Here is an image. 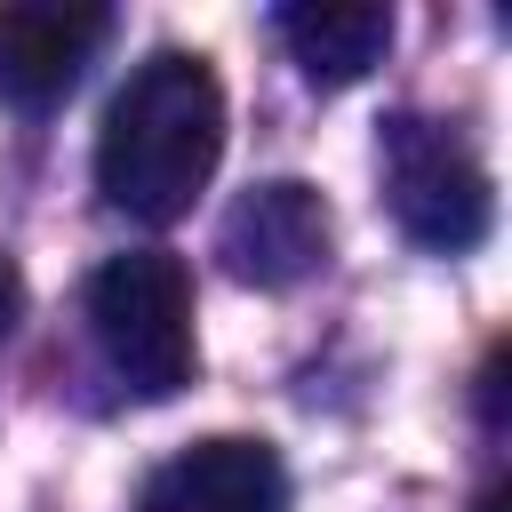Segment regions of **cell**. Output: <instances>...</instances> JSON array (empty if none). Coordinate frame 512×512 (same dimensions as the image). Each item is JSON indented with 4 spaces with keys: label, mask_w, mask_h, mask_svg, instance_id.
Wrapping results in <instances>:
<instances>
[{
    "label": "cell",
    "mask_w": 512,
    "mask_h": 512,
    "mask_svg": "<svg viewBox=\"0 0 512 512\" xmlns=\"http://www.w3.org/2000/svg\"><path fill=\"white\" fill-rule=\"evenodd\" d=\"M384 192H392L400 232L416 248H432V256H464L496 224L488 168L440 120H424V112H392L384 120Z\"/></svg>",
    "instance_id": "obj_3"
},
{
    "label": "cell",
    "mask_w": 512,
    "mask_h": 512,
    "mask_svg": "<svg viewBox=\"0 0 512 512\" xmlns=\"http://www.w3.org/2000/svg\"><path fill=\"white\" fill-rule=\"evenodd\" d=\"M328 200L296 176H272V184H248L232 208H224V232H216V256L232 264V280L248 288H296L328 264Z\"/></svg>",
    "instance_id": "obj_4"
},
{
    "label": "cell",
    "mask_w": 512,
    "mask_h": 512,
    "mask_svg": "<svg viewBox=\"0 0 512 512\" xmlns=\"http://www.w3.org/2000/svg\"><path fill=\"white\" fill-rule=\"evenodd\" d=\"M480 512H504V496H488V504H480Z\"/></svg>",
    "instance_id": "obj_9"
},
{
    "label": "cell",
    "mask_w": 512,
    "mask_h": 512,
    "mask_svg": "<svg viewBox=\"0 0 512 512\" xmlns=\"http://www.w3.org/2000/svg\"><path fill=\"white\" fill-rule=\"evenodd\" d=\"M224 160V80L192 48H160L128 72L96 128V192L136 224H176Z\"/></svg>",
    "instance_id": "obj_1"
},
{
    "label": "cell",
    "mask_w": 512,
    "mask_h": 512,
    "mask_svg": "<svg viewBox=\"0 0 512 512\" xmlns=\"http://www.w3.org/2000/svg\"><path fill=\"white\" fill-rule=\"evenodd\" d=\"M280 504H288V472L272 440H240V432L192 440L144 480V512H280Z\"/></svg>",
    "instance_id": "obj_6"
},
{
    "label": "cell",
    "mask_w": 512,
    "mask_h": 512,
    "mask_svg": "<svg viewBox=\"0 0 512 512\" xmlns=\"http://www.w3.org/2000/svg\"><path fill=\"white\" fill-rule=\"evenodd\" d=\"M104 40H112L104 8H72V0L0 8V104L48 112L56 96H72V80L88 72V56Z\"/></svg>",
    "instance_id": "obj_5"
},
{
    "label": "cell",
    "mask_w": 512,
    "mask_h": 512,
    "mask_svg": "<svg viewBox=\"0 0 512 512\" xmlns=\"http://www.w3.org/2000/svg\"><path fill=\"white\" fill-rule=\"evenodd\" d=\"M272 32L288 40V56L304 64L312 88H352L384 64L392 48V8H368V0H320V8H280Z\"/></svg>",
    "instance_id": "obj_7"
},
{
    "label": "cell",
    "mask_w": 512,
    "mask_h": 512,
    "mask_svg": "<svg viewBox=\"0 0 512 512\" xmlns=\"http://www.w3.org/2000/svg\"><path fill=\"white\" fill-rule=\"evenodd\" d=\"M16 312H24V272L0 256V344H8V328H16Z\"/></svg>",
    "instance_id": "obj_8"
},
{
    "label": "cell",
    "mask_w": 512,
    "mask_h": 512,
    "mask_svg": "<svg viewBox=\"0 0 512 512\" xmlns=\"http://www.w3.org/2000/svg\"><path fill=\"white\" fill-rule=\"evenodd\" d=\"M88 328L112 360V376L136 400H168L192 384V272L168 248H128L112 264H96L88 280Z\"/></svg>",
    "instance_id": "obj_2"
}]
</instances>
